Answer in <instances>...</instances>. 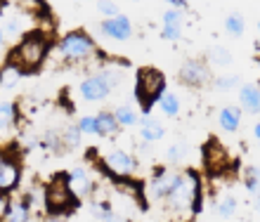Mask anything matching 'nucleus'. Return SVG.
Instances as JSON below:
<instances>
[{
    "label": "nucleus",
    "mask_w": 260,
    "mask_h": 222,
    "mask_svg": "<svg viewBox=\"0 0 260 222\" xmlns=\"http://www.w3.org/2000/svg\"><path fill=\"white\" fill-rule=\"evenodd\" d=\"M48 52H50V35L45 31L36 28V31H28V33H24L19 38V43L7 55V64H12L14 69H19L21 73H34L48 59Z\"/></svg>",
    "instance_id": "nucleus-1"
},
{
    "label": "nucleus",
    "mask_w": 260,
    "mask_h": 222,
    "mask_svg": "<svg viewBox=\"0 0 260 222\" xmlns=\"http://www.w3.org/2000/svg\"><path fill=\"white\" fill-rule=\"evenodd\" d=\"M168 208L178 215H199L204 210V187H201V177L192 170L180 173V180L171 189V194L164 199Z\"/></svg>",
    "instance_id": "nucleus-2"
},
{
    "label": "nucleus",
    "mask_w": 260,
    "mask_h": 222,
    "mask_svg": "<svg viewBox=\"0 0 260 222\" xmlns=\"http://www.w3.org/2000/svg\"><path fill=\"white\" fill-rule=\"evenodd\" d=\"M166 90V76L164 71L154 69V66H144V69L137 71V78H135V99L142 114L147 116L154 104H156V99L164 95Z\"/></svg>",
    "instance_id": "nucleus-3"
},
{
    "label": "nucleus",
    "mask_w": 260,
    "mask_h": 222,
    "mask_svg": "<svg viewBox=\"0 0 260 222\" xmlns=\"http://www.w3.org/2000/svg\"><path fill=\"white\" fill-rule=\"evenodd\" d=\"M57 52L69 64H88L97 57V43L85 31H69L62 41L57 43Z\"/></svg>",
    "instance_id": "nucleus-4"
},
{
    "label": "nucleus",
    "mask_w": 260,
    "mask_h": 222,
    "mask_svg": "<svg viewBox=\"0 0 260 222\" xmlns=\"http://www.w3.org/2000/svg\"><path fill=\"white\" fill-rule=\"evenodd\" d=\"M43 201H45L48 213H64V215H69V210L76 208L78 199H76L71 187H69L67 173H59L50 180V184L43 189Z\"/></svg>",
    "instance_id": "nucleus-5"
},
{
    "label": "nucleus",
    "mask_w": 260,
    "mask_h": 222,
    "mask_svg": "<svg viewBox=\"0 0 260 222\" xmlns=\"http://www.w3.org/2000/svg\"><path fill=\"white\" fill-rule=\"evenodd\" d=\"M121 81V73L118 71H102V73H95V76H88L85 81H81L78 85V92L85 102H102L111 95V90L118 85Z\"/></svg>",
    "instance_id": "nucleus-6"
},
{
    "label": "nucleus",
    "mask_w": 260,
    "mask_h": 222,
    "mask_svg": "<svg viewBox=\"0 0 260 222\" xmlns=\"http://www.w3.org/2000/svg\"><path fill=\"white\" fill-rule=\"evenodd\" d=\"M100 168L111 180H128L137 170V159L125 149H111L100 159Z\"/></svg>",
    "instance_id": "nucleus-7"
},
{
    "label": "nucleus",
    "mask_w": 260,
    "mask_h": 222,
    "mask_svg": "<svg viewBox=\"0 0 260 222\" xmlns=\"http://www.w3.org/2000/svg\"><path fill=\"white\" fill-rule=\"evenodd\" d=\"M180 83L189 85V88H206V85L213 81L211 66L208 62H201V59H187L178 71Z\"/></svg>",
    "instance_id": "nucleus-8"
},
{
    "label": "nucleus",
    "mask_w": 260,
    "mask_h": 222,
    "mask_svg": "<svg viewBox=\"0 0 260 222\" xmlns=\"http://www.w3.org/2000/svg\"><path fill=\"white\" fill-rule=\"evenodd\" d=\"M21 182V166L19 161L12 156H3L0 159V194H12L19 189Z\"/></svg>",
    "instance_id": "nucleus-9"
},
{
    "label": "nucleus",
    "mask_w": 260,
    "mask_h": 222,
    "mask_svg": "<svg viewBox=\"0 0 260 222\" xmlns=\"http://www.w3.org/2000/svg\"><path fill=\"white\" fill-rule=\"evenodd\" d=\"M100 31H102L107 38L118 43H125L133 38V21L125 17V14H116V17H107V19L100 24Z\"/></svg>",
    "instance_id": "nucleus-10"
},
{
    "label": "nucleus",
    "mask_w": 260,
    "mask_h": 222,
    "mask_svg": "<svg viewBox=\"0 0 260 222\" xmlns=\"http://www.w3.org/2000/svg\"><path fill=\"white\" fill-rule=\"evenodd\" d=\"M204 166L211 175H222L230 166V156H227L225 146L218 144V139H211L204 146Z\"/></svg>",
    "instance_id": "nucleus-11"
},
{
    "label": "nucleus",
    "mask_w": 260,
    "mask_h": 222,
    "mask_svg": "<svg viewBox=\"0 0 260 222\" xmlns=\"http://www.w3.org/2000/svg\"><path fill=\"white\" fill-rule=\"evenodd\" d=\"M17 123H19V111L14 102H7V99H0V144L10 142L17 130Z\"/></svg>",
    "instance_id": "nucleus-12"
},
{
    "label": "nucleus",
    "mask_w": 260,
    "mask_h": 222,
    "mask_svg": "<svg viewBox=\"0 0 260 222\" xmlns=\"http://www.w3.org/2000/svg\"><path fill=\"white\" fill-rule=\"evenodd\" d=\"M180 180V173L175 170H158L154 175V180L149 184V194L151 199H156V201H164L166 196L171 194V189L175 187V182Z\"/></svg>",
    "instance_id": "nucleus-13"
},
{
    "label": "nucleus",
    "mask_w": 260,
    "mask_h": 222,
    "mask_svg": "<svg viewBox=\"0 0 260 222\" xmlns=\"http://www.w3.org/2000/svg\"><path fill=\"white\" fill-rule=\"evenodd\" d=\"M31 220V203H28L26 196H19V199H12L10 196V203H7L5 215L0 217V222H28Z\"/></svg>",
    "instance_id": "nucleus-14"
},
{
    "label": "nucleus",
    "mask_w": 260,
    "mask_h": 222,
    "mask_svg": "<svg viewBox=\"0 0 260 222\" xmlns=\"http://www.w3.org/2000/svg\"><path fill=\"white\" fill-rule=\"evenodd\" d=\"M67 180L76 199H81V196L92 192V180H90V173L85 168H74L71 173H67Z\"/></svg>",
    "instance_id": "nucleus-15"
},
{
    "label": "nucleus",
    "mask_w": 260,
    "mask_h": 222,
    "mask_svg": "<svg viewBox=\"0 0 260 222\" xmlns=\"http://www.w3.org/2000/svg\"><path fill=\"white\" fill-rule=\"evenodd\" d=\"M239 109L248 114L260 111V88L255 83H244L239 88Z\"/></svg>",
    "instance_id": "nucleus-16"
},
{
    "label": "nucleus",
    "mask_w": 260,
    "mask_h": 222,
    "mask_svg": "<svg viewBox=\"0 0 260 222\" xmlns=\"http://www.w3.org/2000/svg\"><path fill=\"white\" fill-rule=\"evenodd\" d=\"M164 137H166V128L164 123H158L156 118H144L140 123V139H142V144H154V142H158Z\"/></svg>",
    "instance_id": "nucleus-17"
},
{
    "label": "nucleus",
    "mask_w": 260,
    "mask_h": 222,
    "mask_svg": "<svg viewBox=\"0 0 260 222\" xmlns=\"http://www.w3.org/2000/svg\"><path fill=\"white\" fill-rule=\"evenodd\" d=\"M218 123L225 132H237L239 130V125H241V109L239 106H234V104L222 106L220 114H218Z\"/></svg>",
    "instance_id": "nucleus-18"
},
{
    "label": "nucleus",
    "mask_w": 260,
    "mask_h": 222,
    "mask_svg": "<svg viewBox=\"0 0 260 222\" xmlns=\"http://www.w3.org/2000/svg\"><path fill=\"white\" fill-rule=\"evenodd\" d=\"M95 118H97V135L100 137H116L121 125L116 123V118H114L111 111H100Z\"/></svg>",
    "instance_id": "nucleus-19"
},
{
    "label": "nucleus",
    "mask_w": 260,
    "mask_h": 222,
    "mask_svg": "<svg viewBox=\"0 0 260 222\" xmlns=\"http://www.w3.org/2000/svg\"><path fill=\"white\" fill-rule=\"evenodd\" d=\"M237 210H239V201H237V196L234 194L218 196V201H215V213H218V217L230 220V217L237 215Z\"/></svg>",
    "instance_id": "nucleus-20"
},
{
    "label": "nucleus",
    "mask_w": 260,
    "mask_h": 222,
    "mask_svg": "<svg viewBox=\"0 0 260 222\" xmlns=\"http://www.w3.org/2000/svg\"><path fill=\"white\" fill-rule=\"evenodd\" d=\"M206 62H211L213 66H230L234 62V57L225 45H211L206 52Z\"/></svg>",
    "instance_id": "nucleus-21"
},
{
    "label": "nucleus",
    "mask_w": 260,
    "mask_h": 222,
    "mask_svg": "<svg viewBox=\"0 0 260 222\" xmlns=\"http://www.w3.org/2000/svg\"><path fill=\"white\" fill-rule=\"evenodd\" d=\"M156 104H158V109H161V114H166V116H171V118H175L180 114V99H178V95L175 92H168V90H164V95L156 99Z\"/></svg>",
    "instance_id": "nucleus-22"
},
{
    "label": "nucleus",
    "mask_w": 260,
    "mask_h": 222,
    "mask_svg": "<svg viewBox=\"0 0 260 222\" xmlns=\"http://www.w3.org/2000/svg\"><path fill=\"white\" fill-rule=\"evenodd\" d=\"M225 31L232 35V38H241L244 31H246V17L241 12H230L225 17Z\"/></svg>",
    "instance_id": "nucleus-23"
},
{
    "label": "nucleus",
    "mask_w": 260,
    "mask_h": 222,
    "mask_svg": "<svg viewBox=\"0 0 260 222\" xmlns=\"http://www.w3.org/2000/svg\"><path fill=\"white\" fill-rule=\"evenodd\" d=\"M111 114H114V118H116V123L121 125V128H130V125H137V123H140L137 111L133 109V106H128V104L116 106V109L111 111Z\"/></svg>",
    "instance_id": "nucleus-24"
},
{
    "label": "nucleus",
    "mask_w": 260,
    "mask_h": 222,
    "mask_svg": "<svg viewBox=\"0 0 260 222\" xmlns=\"http://www.w3.org/2000/svg\"><path fill=\"white\" fill-rule=\"evenodd\" d=\"M19 78H21V71L14 69L12 64H5V66L0 69V90H12V88H17Z\"/></svg>",
    "instance_id": "nucleus-25"
},
{
    "label": "nucleus",
    "mask_w": 260,
    "mask_h": 222,
    "mask_svg": "<svg viewBox=\"0 0 260 222\" xmlns=\"http://www.w3.org/2000/svg\"><path fill=\"white\" fill-rule=\"evenodd\" d=\"M59 137H62V149H76V146L81 144L83 132L78 130V125H67Z\"/></svg>",
    "instance_id": "nucleus-26"
},
{
    "label": "nucleus",
    "mask_w": 260,
    "mask_h": 222,
    "mask_svg": "<svg viewBox=\"0 0 260 222\" xmlns=\"http://www.w3.org/2000/svg\"><path fill=\"white\" fill-rule=\"evenodd\" d=\"M187 21V14H185V7H171L164 12V26H175V28H182Z\"/></svg>",
    "instance_id": "nucleus-27"
},
{
    "label": "nucleus",
    "mask_w": 260,
    "mask_h": 222,
    "mask_svg": "<svg viewBox=\"0 0 260 222\" xmlns=\"http://www.w3.org/2000/svg\"><path fill=\"white\" fill-rule=\"evenodd\" d=\"M187 154H189V146L185 142H178V144L168 146V152H166V159L171 161V163H182L187 159Z\"/></svg>",
    "instance_id": "nucleus-28"
},
{
    "label": "nucleus",
    "mask_w": 260,
    "mask_h": 222,
    "mask_svg": "<svg viewBox=\"0 0 260 222\" xmlns=\"http://www.w3.org/2000/svg\"><path fill=\"white\" fill-rule=\"evenodd\" d=\"M244 187L248 189V194H251V196H258V192H260L258 168H248L246 173H244Z\"/></svg>",
    "instance_id": "nucleus-29"
},
{
    "label": "nucleus",
    "mask_w": 260,
    "mask_h": 222,
    "mask_svg": "<svg viewBox=\"0 0 260 222\" xmlns=\"http://www.w3.org/2000/svg\"><path fill=\"white\" fill-rule=\"evenodd\" d=\"M78 130L83 132V135H97V118L95 116H81L78 118Z\"/></svg>",
    "instance_id": "nucleus-30"
},
{
    "label": "nucleus",
    "mask_w": 260,
    "mask_h": 222,
    "mask_svg": "<svg viewBox=\"0 0 260 222\" xmlns=\"http://www.w3.org/2000/svg\"><path fill=\"white\" fill-rule=\"evenodd\" d=\"M97 12L107 19V17H116V14H121V10H118V5L114 3V0H97Z\"/></svg>",
    "instance_id": "nucleus-31"
},
{
    "label": "nucleus",
    "mask_w": 260,
    "mask_h": 222,
    "mask_svg": "<svg viewBox=\"0 0 260 222\" xmlns=\"http://www.w3.org/2000/svg\"><path fill=\"white\" fill-rule=\"evenodd\" d=\"M237 83H239V76H220L213 81V88L215 90H232V88H237Z\"/></svg>",
    "instance_id": "nucleus-32"
},
{
    "label": "nucleus",
    "mask_w": 260,
    "mask_h": 222,
    "mask_svg": "<svg viewBox=\"0 0 260 222\" xmlns=\"http://www.w3.org/2000/svg\"><path fill=\"white\" fill-rule=\"evenodd\" d=\"M45 146L52 149V152H59V149H62V137H59L57 132H48V135H45Z\"/></svg>",
    "instance_id": "nucleus-33"
},
{
    "label": "nucleus",
    "mask_w": 260,
    "mask_h": 222,
    "mask_svg": "<svg viewBox=\"0 0 260 222\" xmlns=\"http://www.w3.org/2000/svg\"><path fill=\"white\" fill-rule=\"evenodd\" d=\"M100 220H102V222H123V220H121V217L116 215V213H111V208H107V210H104L102 215H100Z\"/></svg>",
    "instance_id": "nucleus-34"
},
{
    "label": "nucleus",
    "mask_w": 260,
    "mask_h": 222,
    "mask_svg": "<svg viewBox=\"0 0 260 222\" xmlns=\"http://www.w3.org/2000/svg\"><path fill=\"white\" fill-rule=\"evenodd\" d=\"M7 203H10V194H0V217L5 215V210H7Z\"/></svg>",
    "instance_id": "nucleus-35"
},
{
    "label": "nucleus",
    "mask_w": 260,
    "mask_h": 222,
    "mask_svg": "<svg viewBox=\"0 0 260 222\" xmlns=\"http://www.w3.org/2000/svg\"><path fill=\"white\" fill-rule=\"evenodd\" d=\"M45 222H67V215L64 213H50Z\"/></svg>",
    "instance_id": "nucleus-36"
},
{
    "label": "nucleus",
    "mask_w": 260,
    "mask_h": 222,
    "mask_svg": "<svg viewBox=\"0 0 260 222\" xmlns=\"http://www.w3.org/2000/svg\"><path fill=\"white\" fill-rule=\"evenodd\" d=\"M5 45H7V35H5V28L0 26V52H5Z\"/></svg>",
    "instance_id": "nucleus-37"
},
{
    "label": "nucleus",
    "mask_w": 260,
    "mask_h": 222,
    "mask_svg": "<svg viewBox=\"0 0 260 222\" xmlns=\"http://www.w3.org/2000/svg\"><path fill=\"white\" fill-rule=\"evenodd\" d=\"M166 3H168V5H173V7H185L189 0H166Z\"/></svg>",
    "instance_id": "nucleus-38"
},
{
    "label": "nucleus",
    "mask_w": 260,
    "mask_h": 222,
    "mask_svg": "<svg viewBox=\"0 0 260 222\" xmlns=\"http://www.w3.org/2000/svg\"><path fill=\"white\" fill-rule=\"evenodd\" d=\"M253 137H255V139H260V123H255V125H253Z\"/></svg>",
    "instance_id": "nucleus-39"
},
{
    "label": "nucleus",
    "mask_w": 260,
    "mask_h": 222,
    "mask_svg": "<svg viewBox=\"0 0 260 222\" xmlns=\"http://www.w3.org/2000/svg\"><path fill=\"white\" fill-rule=\"evenodd\" d=\"M0 3H3V0H0Z\"/></svg>",
    "instance_id": "nucleus-40"
}]
</instances>
